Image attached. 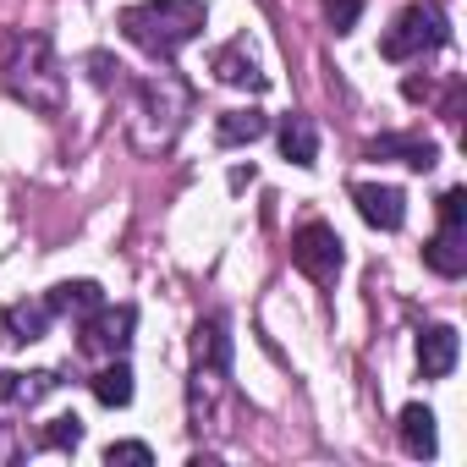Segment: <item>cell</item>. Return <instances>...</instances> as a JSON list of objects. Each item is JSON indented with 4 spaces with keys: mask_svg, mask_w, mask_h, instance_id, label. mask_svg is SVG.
I'll return each mask as SVG.
<instances>
[{
    "mask_svg": "<svg viewBox=\"0 0 467 467\" xmlns=\"http://www.w3.org/2000/svg\"><path fill=\"white\" fill-rule=\"evenodd\" d=\"M6 456H12V440H6V434H0V462H6Z\"/></svg>",
    "mask_w": 467,
    "mask_h": 467,
    "instance_id": "24",
    "label": "cell"
},
{
    "mask_svg": "<svg viewBox=\"0 0 467 467\" xmlns=\"http://www.w3.org/2000/svg\"><path fill=\"white\" fill-rule=\"evenodd\" d=\"M401 445H407L412 456H434V451H440V434H434V412H429L423 401L401 407Z\"/></svg>",
    "mask_w": 467,
    "mask_h": 467,
    "instance_id": "16",
    "label": "cell"
},
{
    "mask_svg": "<svg viewBox=\"0 0 467 467\" xmlns=\"http://www.w3.org/2000/svg\"><path fill=\"white\" fill-rule=\"evenodd\" d=\"M281 154L292 160V165H319V127L308 121V116H286L281 121Z\"/></svg>",
    "mask_w": 467,
    "mask_h": 467,
    "instance_id": "14",
    "label": "cell"
},
{
    "mask_svg": "<svg viewBox=\"0 0 467 467\" xmlns=\"http://www.w3.org/2000/svg\"><path fill=\"white\" fill-rule=\"evenodd\" d=\"M445 39H451L445 12L434 6V0H418V6H407V12L390 23V34L379 39V56H385V61H418V56L440 50Z\"/></svg>",
    "mask_w": 467,
    "mask_h": 467,
    "instance_id": "4",
    "label": "cell"
},
{
    "mask_svg": "<svg viewBox=\"0 0 467 467\" xmlns=\"http://www.w3.org/2000/svg\"><path fill=\"white\" fill-rule=\"evenodd\" d=\"M423 265L434 270V275H445V281H456L462 270H467V231H434V237L423 243Z\"/></svg>",
    "mask_w": 467,
    "mask_h": 467,
    "instance_id": "11",
    "label": "cell"
},
{
    "mask_svg": "<svg viewBox=\"0 0 467 467\" xmlns=\"http://www.w3.org/2000/svg\"><path fill=\"white\" fill-rule=\"evenodd\" d=\"M203 23H209L203 0H138L121 12V34L154 61H176L203 34Z\"/></svg>",
    "mask_w": 467,
    "mask_h": 467,
    "instance_id": "1",
    "label": "cell"
},
{
    "mask_svg": "<svg viewBox=\"0 0 467 467\" xmlns=\"http://www.w3.org/2000/svg\"><path fill=\"white\" fill-rule=\"evenodd\" d=\"M187 105H192V94H187V83H176V78H149L143 88H138V149H171V138L182 132V116H187Z\"/></svg>",
    "mask_w": 467,
    "mask_h": 467,
    "instance_id": "3",
    "label": "cell"
},
{
    "mask_svg": "<svg viewBox=\"0 0 467 467\" xmlns=\"http://www.w3.org/2000/svg\"><path fill=\"white\" fill-rule=\"evenodd\" d=\"M209 67H214V78H220V83H231V88H254V94H265V88H270V78L259 72V61H254V50H248V39L220 45Z\"/></svg>",
    "mask_w": 467,
    "mask_h": 467,
    "instance_id": "8",
    "label": "cell"
},
{
    "mask_svg": "<svg viewBox=\"0 0 467 467\" xmlns=\"http://www.w3.org/2000/svg\"><path fill=\"white\" fill-rule=\"evenodd\" d=\"M88 385H94V396H99L105 407H127V401H132V368H127L121 358H116V363H105Z\"/></svg>",
    "mask_w": 467,
    "mask_h": 467,
    "instance_id": "18",
    "label": "cell"
},
{
    "mask_svg": "<svg viewBox=\"0 0 467 467\" xmlns=\"http://www.w3.org/2000/svg\"><path fill=\"white\" fill-rule=\"evenodd\" d=\"M78 440H83V418L78 412H61V418H50L39 429V445H50V451H78Z\"/></svg>",
    "mask_w": 467,
    "mask_h": 467,
    "instance_id": "20",
    "label": "cell"
},
{
    "mask_svg": "<svg viewBox=\"0 0 467 467\" xmlns=\"http://www.w3.org/2000/svg\"><path fill=\"white\" fill-rule=\"evenodd\" d=\"M456 352H462L456 330H451V325H429V330L418 336V368H423V379H445V374L456 368Z\"/></svg>",
    "mask_w": 467,
    "mask_h": 467,
    "instance_id": "10",
    "label": "cell"
},
{
    "mask_svg": "<svg viewBox=\"0 0 467 467\" xmlns=\"http://www.w3.org/2000/svg\"><path fill=\"white\" fill-rule=\"evenodd\" d=\"M358 17H363V0H325V23H330L336 34H352Z\"/></svg>",
    "mask_w": 467,
    "mask_h": 467,
    "instance_id": "21",
    "label": "cell"
},
{
    "mask_svg": "<svg viewBox=\"0 0 467 467\" xmlns=\"http://www.w3.org/2000/svg\"><path fill=\"white\" fill-rule=\"evenodd\" d=\"M270 132V116L265 110H225L220 121H214V138L231 149V143H259Z\"/></svg>",
    "mask_w": 467,
    "mask_h": 467,
    "instance_id": "17",
    "label": "cell"
},
{
    "mask_svg": "<svg viewBox=\"0 0 467 467\" xmlns=\"http://www.w3.org/2000/svg\"><path fill=\"white\" fill-rule=\"evenodd\" d=\"M352 203H358V214H363L374 231H401V220H407V198H401V187L363 182V187H352Z\"/></svg>",
    "mask_w": 467,
    "mask_h": 467,
    "instance_id": "7",
    "label": "cell"
},
{
    "mask_svg": "<svg viewBox=\"0 0 467 467\" xmlns=\"http://www.w3.org/2000/svg\"><path fill=\"white\" fill-rule=\"evenodd\" d=\"M105 462H110V467H116V462H138V467H149L154 451H149L143 440H116V445H105Z\"/></svg>",
    "mask_w": 467,
    "mask_h": 467,
    "instance_id": "23",
    "label": "cell"
},
{
    "mask_svg": "<svg viewBox=\"0 0 467 467\" xmlns=\"http://www.w3.org/2000/svg\"><path fill=\"white\" fill-rule=\"evenodd\" d=\"M45 303H50V314H72V319H88V314L105 303V292H99L94 281H61V286L45 297Z\"/></svg>",
    "mask_w": 467,
    "mask_h": 467,
    "instance_id": "15",
    "label": "cell"
},
{
    "mask_svg": "<svg viewBox=\"0 0 467 467\" xmlns=\"http://www.w3.org/2000/svg\"><path fill=\"white\" fill-rule=\"evenodd\" d=\"M50 303H12V308H0V341H12V347H34L45 341L50 330Z\"/></svg>",
    "mask_w": 467,
    "mask_h": 467,
    "instance_id": "9",
    "label": "cell"
},
{
    "mask_svg": "<svg viewBox=\"0 0 467 467\" xmlns=\"http://www.w3.org/2000/svg\"><path fill=\"white\" fill-rule=\"evenodd\" d=\"M440 225H445V231H467V192H462V187H451V192L440 198Z\"/></svg>",
    "mask_w": 467,
    "mask_h": 467,
    "instance_id": "22",
    "label": "cell"
},
{
    "mask_svg": "<svg viewBox=\"0 0 467 467\" xmlns=\"http://www.w3.org/2000/svg\"><path fill=\"white\" fill-rule=\"evenodd\" d=\"M56 385H61L56 374H0V396H6V401H39Z\"/></svg>",
    "mask_w": 467,
    "mask_h": 467,
    "instance_id": "19",
    "label": "cell"
},
{
    "mask_svg": "<svg viewBox=\"0 0 467 467\" xmlns=\"http://www.w3.org/2000/svg\"><path fill=\"white\" fill-rule=\"evenodd\" d=\"M132 330H138V308H94L88 319H83V336H78V347L83 352H94V358H121L127 352V341H132Z\"/></svg>",
    "mask_w": 467,
    "mask_h": 467,
    "instance_id": "6",
    "label": "cell"
},
{
    "mask_svg": "<svg viewBox=\"0 0 467 467\" xmlns=\"http://www.w3.org/2000/svg\"><path fill=\"white\" fill-rule=\"evenodd\" d=\"M0 78H6L12 99H23L28 110L61 116V105H67V72H61L56 45H50L45 34H23V39L12 45L6 67H0Z\"/></svg>",
    "mask_w": 467,
    "mask_h": 467,
    "instance_id": "2",
    "label": "cell"
},
{
    "mask_svg": "<svg viewBox=\"0 0 467 467\" xmlns=\"http://www.w3.org/2000/svg\"><path fill=\"white\" fill-rule=\"evenodd\" d=\"M192 358H198V368H209V374H225V368H231V336H225L220 319H198V330H192Z\"/></svg>",
    "mask_w": 467,
    "mask_h": 467,
    "instance_id": "13",
    "label": "cell"
},
{
    "mask_svg": "<svg viewBox=\"0 0 467 467\" xmlns=\"http://www.w3.org/2000/svg\"><path fill=\"white\" fill-rule=\"evenodd\" d=\"M292 265H297L308 281H319V286H336V275H341V265H347L336 225H325V220H308V225H297V231H292Z\"/></svg>",
    "mask_w": 467,
    "mask_h": 467,
    "instance_id": "5",
    "label": "cell"
},
{
    "mask_svg": "<svg viewBox=\"0 0 467 467\" xmlns=\"http://www.w3.org/2000/svg\"><path fill=\"white\" fill-rule=\"evenodd\" d=\"M368 154H374V160H401V165H412V171H434V160H440V149H434L429 138H407V132L374 138Z\"/></svg>",
    "mask_w": 467,
    "mask_h": 467,
    "instance_id": "12",
    "label": "cell"
}]
</instances>
